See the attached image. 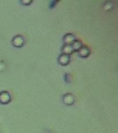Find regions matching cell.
Instances as JSON below:
<instances>
[{"instance_id":"2","label":"cell","mask_w":118,"mask_h":133,"mask_svg":"<svg viewBox=\"0 0 118 133\" xmlns=\"http://www.w3.org/2000/svg\"><path fill=\"white\" fill-rule=\"evenodd\" d=\"M11 101V96L7 91H2L0 92V103L8 104Z\"/></svg>"},{"instance_id":"1","label":"cell","mask_w":118,"mask_h":133,"mask_svg":"<svg viewBox=\"0 0 118 133\" xmlns=\"http://www.w3.org/2000/svg\"><path fill=\"white\" fill-rule=\"evenodd\" d=\"M25 43V39L22 35H15L12 39V45L17 48H20L24 46Z\"/></svg>"},{"instance_id":"3","label":"cell","mask_w":118,"mask_h":133,"mask_svg":"<svg viewBox=\"0 0 118 133\" xmlns=\"http://www.w3.org/2000/svg\"><path fill=\"white\" fill-rule=\"evenodd\" d=\"M58 63L62 66H65L70 62V57L69 55H66V54H62L57 58Z\"/></svg>"},{"instance_id":"4","label":"cell","mask_w":118,"mask_h":133,"mask_svg":"<svg viewBox=\"0 0 118 133\" xmlns=\"http://www.w3.org/2000/svg\"><path fill=\"white\" fill-rule=\"evenodd\" d=\"M62 100H63V102L66 105H71L75 101L74 96H72V94L68 93L64 94L63 96H62Z\"/></svg>"},{"instance_id":"9","label":"cell","mask_w":118,"mask_h":133,"mask_svg":"<svg viewBox=\"0 0 118 133\" xmlns=\"http://www.w3.org/2000/svg\"><path fill=\"white\" fill-rule=\"evenodd\" d=\"M32 2H26V1H24H24H21V4H24V5H28V4H31V3H32Z\"/></svg>"},{"instance_id":"5","label":"cell","mask_w":118,"mask_h":133,"mask_svg":"<svg viewBox=\"0 0 118 133\" xmlns=\"http://www.w3.org/2000/svg\"><path fill=\"white\" fill-rule=\"evenodd\" d=\"M77 52H78L79 56H80L81 58H87L91 54V50L87 46L83 45Z\"/></svg>"},{"instance_id":"7","label":"cell","mask_w":118,"mask_h":133,"mask_svg":"<svg viewBox=\"0 0 118 133\" xmlns=\"http://www.w3.org/2000/svg\"><path fill=\"white\" fill-rule=\"evenodd\" d=\"M62 54H66V55H69L72 54L73 53V50L72 49L71 45H68V44H63L62 47Z\"/></svg>"},{"instance_id":"6","label":"cell","mask_w":118,"mask_h":133,"mask_svg":"<svg viewBox=\"0 0 118 133\" xmlns=\"http://www.w3.org/2000/svg\"><path fill=\"white\" fill-rule=\"evenodd\" d=\"M75 36L72 33H66V35H64L63 37V42L64 44H68V45H71V44L75 41Z\"/></svg>"},{"instance_id":"8","label":"cell","mask_w":118,"mask_h":133,"mask_svg":"<svg viewBox=\"0 0 118 133\" xmlns=\"http://www.w3.org/2000/svg\"><path fill=\"white\" fill-rule=\"evenodd\" d=\"M82 46V42L80 40H79V39H75V41L71 44V46H72V49L74 52L78 51L79 50V49H80Z\"/></svg>"}]
</instances>
